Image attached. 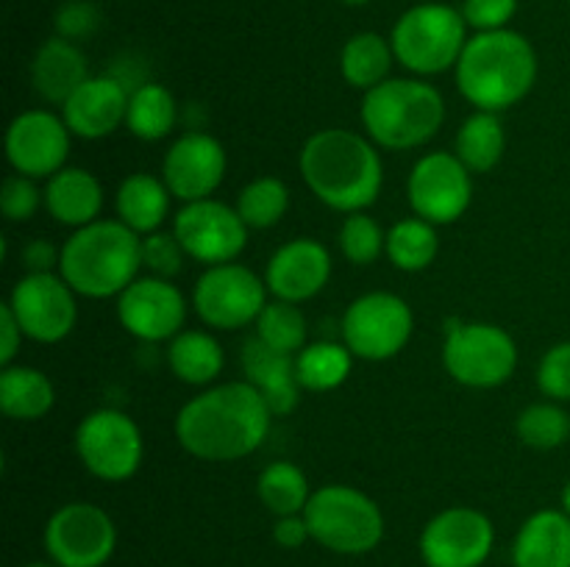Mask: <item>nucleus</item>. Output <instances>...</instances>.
Segmentation results:
<instances>
[{
  "instance_id": "18",
  "label": "nucleus",
  "mask_w": 570,
  "mask_h": 567,
  "mask_svg": "<svg viewBox=\"0 0 570 567\" xmlns=\"http://www.w3.org/2000/svg\"><path fill=\"white\" fill-rule=\"evenodd\" d=\"M117 320L142 342H165L181 334L187 298L167 278L142 276L117 295Z\"/></svg>"
},
{
  "instance_id": "31",
  "label": "nucleus",
  "mask_w": 570,
  "mask_h": 567,
  "mask_svg": "<svg viewBox=\"0 0 570 567\" xmlns=\"http://www.w3.org/2000/svg\"><path fill=\"white\" fill-rule=\"evenodd\" d=\"M393 59V44L379 33L365 31L345 42L343 53H340V72L348 87L371 92L373 87L387 81Z\"/></svg>"
},
{
  "instance_id": "13",
  "label": "nucleus",
  "mask_w": 570,
  "mask_h": 567,
  "mask_svg": "<svg viewBox=\"0 0 570 567\" xmlns=\"http://www.w3.org/2000/svg\"><path fill=\"white\" fill-rule=\"evenodd\" d=\"M9 309L20 322L26 339L56 345L76 328V289L59 272H28L11 287Z\"/></svg>"
},
{
  "instance_id": "19",
  "label": "nucleus",
  "mask_w": 570,
  "mask_h": 567,
  "mask_svg": "<svg viewBox=\"0 0 570 567\" xmlns=\"http://www.w3.org/2000/svg\"><path fill=\"white\" fill-rule=\"evenodd\" d=\"M226 148L206 131H187L167 148L161 161V178L181 203L206 200L226 178Z\"/></svg>"
},
{
  "instance_id": "9",
  "label": "nucleus",
  "mask_w": 570,
  "mask_h": 567,
  "mask_svg": "<svg viewBox=\"0 0 570 567\" xmlns=\"http://www.w3.org/2000/svg\"><path fill=\"white\" fill-rule=\"evenodd\" d=\"M76 454L100 481H128L145 459V439L134 417L120 409H95L78 422Z\"/></svg>"
},
{
  "instance_id": "44",
  "label": "nucleus",
  "mask_w": 570,
  "mask_h": 567,
  "mask_svg": "<svg viewBox=\"0 0 570 567\" xmlns=\"http://www.w3.org/2000/svg\"><path fill=\"white\" fill-rule=\"evenodd\" d=\"M22 261H26L28 272H53L59 270L61 248H56L48 239H31L22 248Z\"/></svg>"
},
{
  "instance_id": "2",
  "label": "nucleus",
  "mask_w": 570,
  "mask_h": 567,
  "mask_svg": "<svg viewBox=\"0 0 570 567\" xmlns=\"http://www.w3.org/2000/svg\"><path fill=\"white\" fill-rule=\"evenodd\" d=\"M301 178L328 209L354 215L376 203L384 165L376 145L348 128H323L301 148Z\"/></svg>"
},
{
  "instance_id": "24",
  "label": "nucleus",
  "mask_w": 570,
  "mask_h": 567,
  "mask_svg": "<svg viewBox=\"0 0 570 567\" xmlns=\"http://www.w3.org/2000/svg\"><path fill=\"white\" fill-rule=\"evenodd\" d=\"M45 209L67 228H83L95 222L104 209V187L83 167H61L45 183Z\"/></svg>"
},
{
  "instance_id": "25",
  "label": "nucleus",
  "mask_w": 570,
  "mask_h": 567,
  "mask_svg": "<svg viewBox=\"0 0 570 567\" xmlns=\"http://www.w3.org/2000/svg\"><path fill=\"white\" fill-rule=\"evenodd\" d=\"M89 78L87 59L81 50L72 44V39L56 37L48 39L37 50L31 61L33 89L42 100L53 106H65L67 98Z\"/></svg>"
},
{
  "instance_id": "22",
  "label": "nucleus",
  "mask_w": 570,
  "mask_h": 567,
  "mask_svg": "<svg viewBox=\"0 0 570 567\" xmlns=\"http://www.w3.org/2000/svg\"><path fill=\"white\" fill-rule=\"evenodd\" d=\"M239 365L245 370V381L262 395L273 417H284L298 409L301 384L293 356L278 354L254 334L243 342Z\"/></svg>"
},
{
  "instance_id": "49",
  "label": "nucleus",
  "mask_w": 570,
  "mask_h": 567,
  "mask_svg": "<svg viewBox=\"0 0 570 567\" xmlns=\"http://www.w3.org/2000/svg\"><path fill=\"white\" fill-rule=\"evenodd\" d=\"M343 3H348V6H362V3H367V0H343Z\"/></svg>"
},
{
  "instance_id": "26",
  "label": "nucleus",
  "mask_w": 570,
  "mask_h": 567,
  "mask_svg": "<svg viewBox=\"0 0 570 567\" xmlns=\"http://www.w3.org/2000/svg\"><path fill=\"white\" fill-rule=\"evenodd\" d=\"M170 189L165 178H156L150 172H131L122 178L115 195L117 220L131 228L139 237L161 231L167 215H170Z\"/></svg>"
},
{
  "instance_id": "38",
  "label": "nucleus",
  "mask_w": 570,
  "mask_h": 567,
  "mask_svg": "<svg viewBox=\"0 0 570 567\" xmlns=\"http://www.w3.org/2000/svg\"><path fill=\"white\" fill-rule=\"evenodd\" d=\"M340 250L351 265L367 267L387 250V231L371 215L354 211L340 228Z\"/></svg>"
},
{
  "instance_id": "17",
  "label": "nucleus",
  "mask_w": 570,
  "mask_h": 567,
  "mask_svg": "<svg viewBox=\"0 0 570 567\" xmlns=\"http://www.w3.org/2000/svg\"><path fill=\"white\" fill-rule=\"evenodd\" d=\"M72 133L65 117L48 109L17 115L6 131V159L11 170L28 178H50L67 167Z\"/></svg>"
},
{
  "instance_id": "15",
  "label": "nucleus",
  "mask_w": 570,
  "mask_h": 567,
  "mask_svg": "<svg viewBox=\"0 0 570 567\" xmlns=\"http://www.w3.org/2000/svg\"><path fill=\"white\" fill-rule=\"evenodd\" d=\"M248 231L239 211L223 200L206 198L184 203L173 220V233L181 242L187 259L215 267L234 261L248 245Z\"/></svg>"
},
{
  "instance_id": "4",
  "label": "nucleus",
  "mask_w": 570,
  "mask_h": 567,
  "mask_svg": "<svg viewBox=\"0 0 570 567\" xmlns=\"http://www.w3.org/2000/svg\"><path fill=\"white\" fill-rule=\"evenodd\" d=\"M142 270V237L120 220H95L76 228L61 245L59 276L76 295L117 298Z\"/></svg>"
},
{
  "instance_id": "43",
  "label": "nucleus",
  "mask_w": 570,
  "mask_h": 567,
  "mask_svg": "<svg viewBox=\"0 0 570 567\" xmlns=\"http://www.w3.org/2000/svg\"><path fill=\"white\" fill-rule=\"evenodd\" d=\"M56 26L65 39H78L87 37L98 26V11L92 9V3H83V0H72L56 17Z\"/></svg>"
},
{
  "instance_id": "6",
  "label": "nucleus",
  "mask_w": 570,
  "mask_h": 567,
  "mask_svg": "<svg viewBox=\"0 0 570 567\" xmlns=\"http://www.w3.org/2000/svg\"><path fill=\"white\" fill-rule=\"evenodd\" d=\"M304 517L312 539L334 554H371L384 539L382 506L348 484H326L315 489Z\"/></svg>"
},
{
  "instance_id": "33",
  "label": "nucleus",
  "mask_w": 570,
  "mask_h": 567,
  "mask_svg": "<svg viewBox=\"0 0 570 567\" xmlns=\"http://www.w3.org/2000/svg\"><path fill=\"white\" fill-rule=\"evenodd\" d=\"M256 495H259L262 506L271 515L289 517L304 515L312 489L298 465H293V461H271L267 467H262L259 478H256Z\"/></svg>"
},
{
  "instance_id": "45",
  "label": "nucleus",
  "mask_w": 570,
  "mask_h": 567,
  "mask_svg": "<svg viewBox=\"0 0 570 567\" xmlns=\"http://www.w3.org/2000/svg\"><path fill=\"white\" fill-rule=\"evenodd\" d=\"M22 328L20 322H17V317L11 315L9 304H0V365L9 367L11 361H14L17 350H20L22 345Z\"/></svg>"
},
{
  "instance_id": "40",
  "label": "nucleus",
  "mask_w": 570,
  "mask_h": 567,
  "mask_svg": "<svg viewBox=\"0 0 570 567\" xmlns=\"http://www.w3.org/2000/svg\"><path fill=\"white\" fill-rule=\"evenodd\" d=\"M45 203V192H39L37 178L20 176L11 172L0 187V209H3L6 220L9 222H26L31 220Z\"/></svg>"
},
{
  "instance_id": "36",
  "label": "nucleus",
  "mask_w": 570,
  "mask_h": 567,
  "mask_svg": "<svg viewBox=\"0 0 570 567\" xmlns=\"http://www.w3.org/2000/svg\"><path fill=\"white\" fill-rule=\"evenodd\" d=\"M256 337L273 350L287 356H298L306 348V317L298 309V304L287 300H271L256 317Z\"/></svg>"
},
{
  "instance_id": "42",
  "label": "nucleus",
  "mask_w": 570,
  "mask_h": 567,
  "mask_svg": "<svg viewBox=\"0 0 570 567\" xmlns=\"http://www.w3.org/2000/svg\"><path fill=\"white\" fill-rule=\"evenodd\" d=\"M518 0H465L462 17L471 28L482 31H501L515 17Z\"/></svg>"
},
{
  "instance_id": "30",
  "label": "nucleus",
  "mask_w": 570,
  "mask_h": 567,
  "mask_svg": "<svg viewBox=\"0 0 570 567\" xmlns=\"http://www.w3.org/2000/svg\"><path fill=\"white\" fill-rule=\"evenodd\" d=\"M178 122V103L161 83H139L128 98L126 128L142 142H159L170 137Z\"/></svg>"
},
{
  "instance_id": "37",
  "label": "nucleus",
  "mask_w": 570,
  "mask_h": 567,
  "mask_svg": "<svg viewBox=\"0 0 570 567\" xmlns=\"http://www.w3.org/2000/svg\"><path fill=\"white\" fill-rule=\"evenodd\" d=\"M515 431L527 448L554 450L570 439V415L557 406V400L532 404L518 415Z\"/></svg>"
},
{
  "instance_id": "10",
  "label": "nucleus",
  "mask_w": 570,
  "mask_h": 567,
  "mask_svg": "<svg viewBox=\"0 0 570 567\" xmlns=\"http://www.w3.org/2000/svg\"><path fill=\"white\" fill-rule=\"evenodd\" d=\"M267 306V284L245 265L206 267L195 281L193 309L200 322L217 331H237L250 326Z\"/></svg>"
},
{
  "instance_id": "7",
  "label": "nucleus",
  "mask_w": 570,
  "mask_h": 567,
  "mask_svg": "<svg viewBox=\"0 0 570 567\" xmlns=\"http://www.w3.org/2000/svg\"><path fill=\"white\" fill-rule=\"evenodd\" d=\"M468 22L462 11L443 3H423L395 22L393 53L417 76H440L460 61L468 44Z\"/></svg>"
},
{
  "instance_id": "39",
  "label": "nucleus",
  "mask_w": 570,
  "mask_h": 567,
  "mask_svg": "<svg viewBox=\"0 0 570 567\" xmlns=\"http://www.w3.org/2000/svg\"><path fill=\"white\" fill-rule=\"evenodd\" d=\"M184 259H187V253H184L181 242L173 231H154L142 237V267L150 276L173 281L181 272Z\"/></svg>"
},
{
  "instance_id": "34",
  "label": "nucleus",
  "mask_w": 570,
  "mask_h": 567,
  "mask_svg": "<svg viewBox=\"0 0 570 567\" xmlns=\"http://www.w3.org/2000/svg\"><path fill=\"white\" fill-rule=\"evenodd\" d=\"M387 259L401 272H421L438 259L440 239L438 226L423 217H406L387 231Z\"/></svg>"
},
{
  "instance_id": "23",
  "label": "nucleus",
  "mask_w": 570,
  "mask_h": 567,
  "mask_svg": "<svg viewBox=\"0 0 570 567\" xmlns=\"http://www.w3.org/2000/svg\"><path fill=\"white\" fill-rule=\"evenodd\" d=\"M512 567H570V515L540 509L512 543Z\"/></svg>"
},
{
  "instance_id": "47",
  "label": "nucleus",
  "mask_w": 570,
  "mask_h": 567,
  "mask_svg": "<svg viewBox=\"0 0 570 567\" xmlns=\"http://www.w3.org/2000/svg\"><path fill=\"white\" fill-rule=\"evenodd\" d=\"M562 511H568L570 515V481L562 487Z\"/></svg>"
},
{
  "instance_id": "16",
  "label": "nucleus",
  "mask_w": 570,
  "mask_h": 567,
  "mask_svg": "<svg viewBox=\"0 0 570 567\" xmlns=\"http://www.w3.org/2000/svg\"><path fill=\"white\" fill-rule=\"evenodd\" d=\"M495 545V526L473 506H451L421 531L426 567H482Z\"/></svg>"
},
{
  "instance_id": "20",
  "label": "nucleus",
  "mask_w": 570,
  "mask_h": 567,
  "mask_svg": "<svg viewBox=\"0 0 570 567\" xmlns=\"http://www.w3.org/2000/svg\"><path fill=\"white\" fill-rule=\"evenodd\" d=\"M328 278H332V253L326 245L312 237L284 242L271 256L265 270L267 292L287 304L312 300L326 289Z\"/></svg>"
},
{
  "instance_id": "21",
  "label": "nucleus",
  "mask_w": 570,
  "mask_h": 567,
  "mask_svg": "<svg viewBox=\"0 0 570 567\" xmlns=\"http://www.w3.org/2000/svg\"><path fill=\"white\" fill-rule=\"evenodd\" d=\"M128 98L131 92L117 78L89 76L61 106V117L72 137L104 139L126 126Z\"/></svg>"
},
{
  "instance_id": "8",
  "label": "nucleus",
  "mask_w": 570,
  "mask_h": 567,
  "mask_svg": "<svg viewBox=\"0 0 570 567\" xmlns=\"http://www.w3.org/2000/svg\"><path fill=\"white\" fill-rule=\"evenodd\" d=\"M445 372L471 389H493L510 381L518 367L512 334L495 322L451 320L443 342Z\"/></svg>"
},
{
  "instance_id": "29",
  "label": "nucleus",
  "mask_w": 570,
  "mask_h": 567,
  "mask_svg": "<svg viewBox=\"0 0 570 567\" xmlns=\"http://www.w3.org/2000/svg\"><path fill=\"white\" fill-rule=\"evenodd\" d=\"M507 150L504 122L495 111H473L456 131L454 153L471 172H490Z\"/></svg>"
},
{
  "instance_id": "12",
  "label": "nucleus",
  "mask_w": 570,
  "mask_h": 567,
  "mask_svg": "<svg viewBox=\"0 0 570 567\" xmlns=\"http://www.w3.org/2000/svg\"><path fill=\"white\" fill-rule=\"evenodd\" d=\"M115 548V520L87 500L59 506L45 526V550L59 567H104Z\"/></svg>"
},
{
  "instance_id": "27",
  "label": "nucleus",
  "mask_w": 570,
  "mask_h": 567,
  "mask_svg": "<svg viewBox=\"0 0 570 567\" xmlns=\"http://www.w3.org/2000/svg\"><path fill=\"white\" fill-rule=\"evenodd\" d=\"M53 381L37 367L9 365L0 372V409L11 420H42L53 409Z\"/></svg>"
},
{
  "instance_id": "5",
  "label": "nucleus",
  "mask_w": 570,
  "mask_h": 567,
  "mask_svg": "<svg viewBox=\"0 0 570 567\" xmlns=\"http://www.w3.org/2000/svg\"><path fill=\"white\" fill-rule=\"evenodd\" d=\"M367 139L384 150H412L432 142L445 122V100L438 87L417 78H387L362 98Z\"/></svg>"
},
{
  "instance_id": "1",
  "label": "nucleus",
  "mask_w": 570,
  "mask_h": 567,
  "mask_svg": "<svg viewBox=\"0 0 570 567\" xmlns=\"http://www.w3.org/2000/svg\"><path fill=\"white\" fill-rule=\"evenodd\" d=\"M271 420V409L248 381H228L181 406L176 439L200 461H237L262 448Z\"/></svg>"
},
{
  "instance_id": "41",
  "label": "nucleus",
  "mask_w": 570,
  "mask_h": 567,
  "mask_svg": "<svg viewBox=\"0 0 570 567\" xmlns=\"http://www.w3.org/2000/svg\"><path fill=\"white\" fill-rule=\"evenodd\" d=\"M538 387L546 398L557 404L570 400V339L546 350L538 367Z\"/></svg>"
},
{
  "instance_id": "3",
  "label": "nucleus",
  "mask_w": 570,
  "mask_h": 567,
  "mask_svg": "<svg viewBox=\"0 0 570 567\" xmlns=\"http://www.w3.org/2000/svg\"><path fill=\"white\" fill-rule=\"evenodd\" d=\"M456 89L479 111L518 106L538 83V53L515 31H482L468 39L456 61Z\"/></svg>"
},
{
  "instance_id": "32",
  "label": "nucleus",
  "mask_w": 570,
  "mask_h": 567,
  "mask_svg": "<svg viewBox=\"0 0 570 567\" xmlns=\"http://www.w3.org/2000/svg\"><path fill=\"white\" fill-rule=\"evenodd\" d=\"M356 356L351 354L345 342H309L295 356V372L298 384L306 392H332L343 387L351 376Z\"/></svg>"
},
{
  "instance_id": "46",
  "label": "nucleus",
  "mask_w": 570,
  "mask_h": 567,
  "mask_svg": "<svg viewBox=\"0 0 570 567\" xmlns=\"http://www.w3.org/2000/svg\"><path fill=\"white\" fill-rule=\"evenodd\" d=\"M273 539H276V545H282V548H287V550L301 548L306 539H312L309 526H306V517L304 515L276 517V526H273Z\"/></svg>"
},
{
  "instance_id": "28",
  "label": "nucleus",
  "mask_w": 570,
  "mask_h": 567,
  "mask_svg": "<svg viewBox=\"0 0 570 567\" xmlns=\"http://www.w3.org/2000/svg\"><path fill=\"white\" fill-rule=\"evenodd\" d=\"M167 365L178 381L189 387H206L215 381L226 365L220 342L209 331L189 328V331L176 334L167 345Z\"/></svg>"
},
{
  "instance_id": "48",
  "label": "nucleus",
  "mask_w": 570,
  "mask_h": 567,
  "mask_svg": "<svg viewBox=\"0 0 570 567\" xmlns=\"http://www.w3.org/2000/svg\"><path fill=\"white\" fill-rule=\"evenodd\" d=\"M26 567H59V565H56V561H31V565Z\"/></svg>"
},
{
  "instance_id": "14",
  "label": "nucleus",
  "mask_w": 570,
  "mask_h": 567,
  "mask_svg": "<svg viewBox=\"0 0 570 567\" xmlns=\"http://www.w3.org/2000/svg\"><path fill=\"white\" fill-rule=\"evenodd\" d=\"M473 172L456 153L434 150L415 161L406 181V195L415 217L432 226H451L460 220L473 200Z\"/></svg>"
},
{
  "instance_id": "35",
  "label": "nucleus",
  "mask_w": 570,
  "mask_h": 567,
  "mask_svg": "<svg viewBox=\"0 0 570 567\" xmlns=\"http://www.w3.org/2000/svg\"><path fill=\"white\" fill-rule=\"evenodd\" d=\"M234 209L239 211L245 226L256 228V231L278 226L289 209L287 183L276 176L254 178V181L239 189Z\"/></svg>"
},
{
  "instance_id": "11",
  "label": "nucleus",
  "mask_w": 570,
  "mask_h": 567,
  "mask_svg": "<svg viewBox=\"0 0 570 567\" xmlns=\"http://www.w3.org/2000/svg\"><path fill=\"white\" fill-rule=\"evenodd\" d=\"M415 328L410 304L393 292H367L343 315V342L356 359L387 361L406 348Z\"/></svg>"
}]
</instances>
